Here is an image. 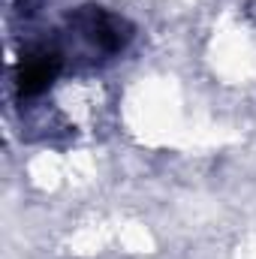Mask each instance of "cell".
Returning a JSON list of instances; mask_svg holds the SVG:
<instances>
[{"instance_id":"6da1fadb","label":"cell","mask_w":256,"mask_h":259,"mask_svg":"<svg viewBox=\"0 0 256 259\" xmlns=\"http://www.w3.org/2000/svg\"><path fill=\"white\" fill-rule=\"evenodd\" d=\"M58 55L52 52H39V55H27L21 61V72H18V88L24 97H33L39 91H46L58 72Z\"/></svg>"}]
</instances>
